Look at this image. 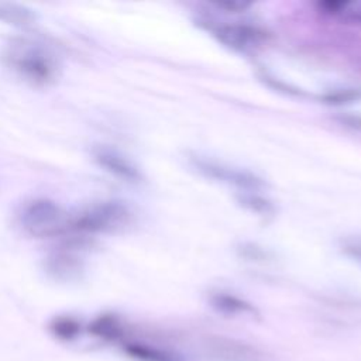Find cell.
Masks as SVG:
<instances>
[{"instance_id":"6da1fadb","label":"cell","mask_w":361,"mask_h":361,"mask_svg":"<svg viewBox=\"0 0 361 361\" xmlns=\"http://www.w3.org/2000/svg\"><path fill=\"white\" fill-rule=\"evenodd\" d=\"M1 59L13 73L34 86H48L59 78L61 63L56 54L35 39H10L3 49Z\"/></svg>"},{"instance_id":"7a4b0ae2","label":"cell","mask_w":361,"mask_h":361,"mask_svg":"<svg viewBox=\"0 0 361 361\" xmlns=\"http://www.w3.org/2000/svg\"><path fill=\"white\" fill-rule=\"evenodd\" d=\"M68 213L54 200L38 197L28 202L20 213V226L31 237L49 238L69 233Z\"/></svg>"},{"instance_id":"3957f363","label":"cell","mask_w":361,"mask_h":361,"mask_svg":"<svg viewBox=\"0 0 361 361\" xmlns=\"http://www.w3.org/2000/svg\"><path fill=\"white\" fill-rule=\"evenodd\" d=\"M130 220L126 204L117 200L93 203L69 219V233L79 235H94L111 233L124 227Z\"/></svg>"},{"instance_id":"277c9868","label":"cell","mask_w":361,"mask_h":361,"mask_svg":"<svg viewBox=\"0 0 361 361\" xmlns=\"http://www.w3.org/2000/svg\"><path fill=\"white\" fill-rule=\"evenodd\" d=\"M189 162L203 176L238 188L241 192H257L264 186V180L258 175L206 155L192 154Z\"/></svg>"},{"instance_id":"5b68a950","label":"cell","mask_w":361,"mask_h":361,"mask_svg":"<svg viewBox=\"0 0 361 361\" xmlns=\"http://www.w3.org/2000/svg\"><path fill=\"white\" fill-rule=\"evenodd\" d=\"M203 350L214 361H276L271 353L257 345L223 336L207 337Z\"/></svg>"},{"instance_id":"8992f818","label":"cell","mask_w":361,"mask_h":361,"mask_svg":"<svg viewBox=\"0 0 361 361\" xmlns=\"http://www.w3.org/2000/svg\"><path fill=\"white\" fill-rule=\"evenodd\" d=\"M219 42L235 51H250L267 42L268 34L262 28L250 24H217L212 28Z\"/></svg>"},{"instance_id":"52a82bcc","label":"cell","mask_w":361,"mask_h":361,"mask_svg":"<svg viewBox=\"0 0 361 361\" xmlns=\"http://www.w3.org/2000/svg\"><path fill=\"white\" fill-rule=\"evenodd\" d=\"M92 155L97 165L113 176L131 183L141 182L142 173L137 165L121 152L104 145H99L92 149Z\"/></svg>"},{"instance_id":"ba28073f","label":"cell","mask_w":361,"mask_h":361,"mask_svg":"<svg viewBox=\"0 0 361 361\" xmlns=\"http://www.w3.org/2000/svg\"><path fill=\"white\" fill-rule=\"evenodd\" d=\"M45 272L59 282H75L80 279L85 265L75 251L59 250L49 254L44 262Z\"/></svg>"},{"instance_id":"9c48e42d","label":"cell","mask_w":361,"mask_h":361,"mask_svg":"<svg viewBox=\"0 0 361 361\" xmlns=\"http://www.w3.org/2000/svg\"><path fill=\"white\" fill-rule=\"evenodd\" d=\"M120 344L123 351L137 361H183L176 353L147 341L124 337Z\"/></svg>"},{"instance_id":"30bf717a","label":"cell","mask_w":361,"mask_h":361,"mask_svg":"<svg viewBox=\"0 0 361 361\" xmlns=\"http://www.w3.org/2000/svg\"><path fill=\"white\" fill-rule=\"evenodd\" d=\"M212 306L226 316H250L258 314L257 309L247 300L227 292H216L210 296Z\"/></svg>"},{"instance_id":"8fae6325","label":"cell","mask_w":361,"mask_h":361,"mask_svg":"<svg viewBox=\"0 0 361 361\" xmlns=\"http://www.w3.org/2000/svg\"><path fill=\"white\" fill-rule=\"evenodd\" d=\"M38 17L37 13L18 3H10V1H0V21L4 24H10L13 27H31L37 23Z\"/></svg>"},{"instance_id":"7c38bea8","label":"cell","mask_w":361,"mask_h":361,"mask_svg":"<svg viewBox=\"0 0 361 361\" xmlns=\"http://www.w3.org/2000/svg\"><path fill=\"white\" fill-rule=\"evenodd\" d=\"M89 331L104 341L120 343V340L124 337L127 330L123 322L114 314H102L90 323Z\"/></svg>"},{"instance_id":"4fadbf2b","label":"cell","mask_w":361,"mask_h":361,"mask_svg":"<svg viewBox=\"0 0 361 361\" xmlns=\"http://www.w3.org/2000/svg\"><path fill=\"white\" fill-rule=\"evenodd\" d=\"M238 203L247 209L251 213H255L258 216L262 217H268V216H274L275 213V207L272 204V202L268 197H264L262 195L257 192H240L238 195Z\"/></svg>"},{"instance_id":"5bb4252c","label":"cell","mask_w":361,"mask_h":361,"mask_svg":"<svg viewBox=\"0 0 361 361\" xmlns=\"http://www.w3.org/2000/svg\"><path fill=\"white\" fill-rule=\"evenodd\" d=\"M51 331L61 340L71 341L80 333V324L71 316H59L52 320Z\"/></svg>"},{"instance_id":"9a60e30c","label":"cell","mask_w":361,"mask_h":361,"mask_svg":"<svg viewBox=\"0 0 361 361\" xmlns=\"http://www.w3.org/2000/svg\"><path fill=\"white\" fill-rule=\"evenodd\" d=\"M323 103L327 104H344L361 99V90L358 89H334L326 92L322 97Z\"/></svg>"},{"instance_id":"2e32d148","label":"cell","mask_w":361,"mask_h":361,"mask_svg":"<svg viewBox=\"0 0 361 361\" xmlns=\"http://www.w3.org/2000/svg\"><path fill=\"white\" fill-rule=\"evenodd\" d=\"M337 120L343 126H345V127H348L354 131L361 133V116H358V114H341L340 117H337Z\"/></svg>"},{"instance_id":"e0dca14e","label":"cell","mask_w":361,"mask_h":361,"mask_svg":"<svg viewBox=\"0 0 361 361\" xmlns=\"http://www.w3.org/2000/svg\"><path fill=\"white\" fill-rule=\"evenodd\" d=\"M344 252L361 262V240H350L344 244Z\"/></svg>"}]
</instances>
